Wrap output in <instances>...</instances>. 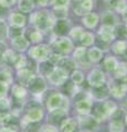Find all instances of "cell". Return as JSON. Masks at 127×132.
Wrapping results in <instances>:
<instances>
[{"instance_id": "obj_52", "label": "cell", "mask_w": 127, "mask_h": 132, "mask_svg": "<svg viewBox=\"0 0 127 132\" xmlns=\"http://www.w3.org/2000/svg\"><path fill=\"white\" fill-rule=\"evenodd\" d=\"M104 1H108V0H104Z\"/></svg>"}, {"instance_id": "obj_39", "label": "cell", "mask_w": 127, "mask_h": 132, "mask_svg": "<svg viewBox=\"0 0 127 132\" xmlns=\"http://www.w3.org/2000/svg\"><path fill=\"white\" fill-rule=\"evenodd\" d=\"M12 121V116L6 111H0V125L7 126Z\"/></svg>"}, {"instance_id": "obj_30", "label": "cell", "mask_w": 127, "mask_h": 132, "mask_svg": "<svg viewBox=\"0 0 127 132\" xmlns=\"http://www.w3.org/2000/svg\"><path fill=\"white\" fill-rule=\"evenodd\" d=\"M108 132H125L124 121L121 119H112L108 122Z\"/></svg>"}, {"instance_id": "obj_15", "label": "cell", "mask_w": 127, "mask_h": 132, "mask_svg": "<svg viewBox=\"0 0 127 132\" xmlns=\"http://www.w3.org/2000/svg\"><path fill=\"white\" fill-rule=\"evenodd\" d=\"M43 117H44V110L41 108L40 106L31 107V108L28 109L27 114H26V118L30 122H33V123L41 121L43 119Z\"/></svg>"}, {"instance_id": "obj_32", "label": "cell", "mask_w": 127, "mask_h": 132, "mask_svg": "<svg viewBox=\"0 0 127 132\" xmlns=\"http://www.w3.org/2000/svg\"><path fill=\"white\" fill-rule=\"evenodd\" d=\"M84 73L81 71V69H73V71L71 72V74H70V79H71V81L73 82V85L75 86H80L83 84L84 81Z\"/></svg>"}, {"instance_id": "obj_13", "label": "cell", "mask_w": 127, "mask_h": 132, "mask_svg": "<svg viewBox=\"0 0 127 132\" xmlns=\"http://www.w3.org/2000/svg\"><path fill=\"white\" fill-rule=\"evenodd\" d=\"M71 28H72L71 21L68 18H64V19H56L52 30L54 31L56 36H62V35H66V33H69Z\"/></svg>"}, {"instance_id": "obj_53", "label": "cell", "mask_w": 127, "mask_h": 132, "mask_svg": "<svg viewBox=\"0 0 127 132\" xmlns=\"http://www.w3.org/2000/svg\"><path fill=\"white\" fill-rule=\"evenodd\" d=\"M126 53H127V48H126Z\"/></svg>"}, {"instance_id": "obj_1", "label": "cell", "mask_w": 127, "mask_h": 132, "mask_svg": "<svg viewBox=\"0 0 127 132\" xmlns=\"http://www.w3.org/2000/svg\"><path fill=\"white\" fill-rule=\"evenodd\" d=\"M55 20L56 19L52 14V12L46 10L32 13L31 16V22L35 26V29H38L41 32H47L49 30H52Z\"/></svg>"}, {"instance_id": "obj_33", "label": "cell", "mask_w": 127, "mask_h": 132, "mask_svg": "<svg viewBox=\"0 0 127 132\" xmlns=\"http://www.w3.org/2000/svg\"><path fill=\"white\" fill-rule=\"evenodd\" d=\"M80 43L82 46H84V47L92 46V45L95 43V35H94L92 32L84 31V33L82 34L81 39H80Z\"/></svg>"}, {"instance_id": "obj_18", "label": "cell", "mask_w": 127, "mask_h": 132, "mask_svg": "<svg viewBox=\"0 0 127 132\" xmlns=\"http://www.w3.org/2000/svg\"><path fill=\"white\" fill-rule=\"evenodd\" d=\"M77 127V122L74 118L72 117H65L60 125V131L61 132H75Z\"/></svg>"}, {"instance_id": "obj_21", "label": "cell", "mask_w": 127, "mask_h": 132, "mask_svg": "<svg viewBox=\"0 0 127 132\" xmlns=\"http://www.w3.org/2000/svg\"><path fill=\"white\" fill-rule=\"evenodd\" d=\"M102 106H103L104 112L106 114V117H107V119L112 118L113 116L118 111L117 104L114 100H110V99H106V100H104L103 102H102Z\"/></svg>"}, {"instance_id": "obj_46", "label": "cell", "mask_w": 127, "mask_h": 132, "mask_svg": "<svg viewBox=\"0 0 127 132\" xmlns=\"http://www.w3.org/2000/svg\"><path fill=\"white\" fill-rule=\"evenodd\" d=\"M32 1H33L34 3H36L38 6H40V7H46L51 2V0H32Z\"/></svg>"}, {"instance_id": "obj_45", "label": "cell", "mask_w": 127, "mask_h": 132, "mask_svg": "<svg viewBox=\"0 0 127 132\" xmlns=\"http://www.w3.org/2000/svg\"><path fill=\"white\" fill-rule=\"evenodd\" d=\"M7 28H6V24L3 23L2 21H0V40H1L3 36L6 35V33H7Z\"/></svg>"}, {"instance_id": "obj_49", "label": "cell", "mask_w": 127, "mask_h": 132, "mask_svg": "<svg viewBox=\"0 0 127 132\" xmlns=\"http://www.w3.org/2000/svg\"><path fill=\"white\" fill-rule=\"evenodd\" d=\"M121 84L123 85V87L125 88V90L127 92V76L126 77H124L123 79H121Z\"/></svg>"}, {"instance_id": "obj_51", "label": "cell", "mask_w": 127, "mask_h": 132, "mask_svg": "<svg viewBox=\"0 0 127 132\" xmlns=\"http://www.w3.org/2000/svg\"><path fill=\"white\" fill-rule=\"evenodd\" d=\"M125 105H126V107H127V95H126V100H125Z\"/></svg>"}, {"instance_id": "obj_47", "label": "cell", "mask_w": 127, "mask_h": 132, "mask_svg": "<svg viewBox=\"0 0 127 132\" xmlns=\"http://www.w3.org/2000/svg\"><path fill=\"white\" fill-rule=\"evenodd\" d=\"M7 93V84L0 81V98L3 97Z\"/></svg>"}, {"instance_id": "obj_34", "label": "cell", "mask_w": 127, "mask_h": 132, "mask_svg": "<svg viewBox=\"0 0 127 132\" xmlns=\"http://www.w3.org/2000/svg\"><path fill=\"white\" fill-rule=\"evenodd\" d=\"M84 27H80V26H76V27H72L71 30L69 31V38L71 39L72 41H77L80 42V39L82 34L84 33Z\"/></svg>"}, {"instance_id": "obj_48", "label": "cell", "mask_w": 127, "mask_h": 132, "mask_svg": "<svg viewBox=\"0 0 127 132\" xmlns=\"http://www.w3.org/2000/svg\"><path fill=\"white\" fill-rule=\"evenodd\" d=\"M0 132H16V130L11 129L9 127H3V128H0Z\"/></svg>"}, {"instance_id": "obj_27", "label": "cell", "mask_w": 127, "mask_h": 132, "mask_svg": "<svg viewBox=\"0 0 127 132\" xmlns=\"http://www.w3.org/2000/svg\"><path fill=\"white\" fill-rule=\"evenodd\" d=\"M27 39L31 43L40 44L43 41V33L38 29H31L27 34Z\"/></svg>"}, {"instance_id": "obj_31", "label": "cell", "mask_w": 127, "mask_h": 132, "mask_svg": "<svg viewBox=\"0 0 127 132\" xmlns=\"http://www.w3.org/2000/svg\"><path fill=\"white\" fill-rule=\"evenodd\" d=\"M113 9L119 15H125L127 13V0H114L112 2Z\"/></svg>"}, {"instance_id": "obj_44", "label": "cell", "mask_w": 127, "mask_h": 132, "mask_svg": "<svg viewBox=\"0 0 127 132\" xmlns=\"http://www.w3.org/2000/svg\"><path fill=\"white\" fill-rule=\"evenodd\" d=\"M10 108V102L7 100V99L5 98H0V110L1 111H5L7 109H9Z\"/></svg>"}, {"instance_id": "obj_12", "label": "cell", "mask_w": 127, "mask_h": 132, "mask_svg": "<svg viewBox=\"0 0 127 132\" xmlns=\"http://www.w3.org/2000/svg\"><path fill=\"white\" fill-rule=\"evenodd\" d=\"M88 97L94 100L95 102H102L108 99L109 97V93H108V88H107V85H103L101 87H97V88H92L91 92L88 94Z\"/></svg>"}, {"instance_id": "obj_8", "label": "cell", "mask_w": 127, "mask_h": 132, "mask_svg": "<svg viewBox=\"0 0 127 132\" xmlns=\"http://www.w3.org/2000/svg\"><path fill=\"white\" fill-rule=\"evenodd\" d=\"M97 35L103 43H112L116 40L115 27L102 24L97 31Z\"/></svg>"}, {"instance_id": "obj_50", "label": "cell", "mask_w": 127, "mask_h": 132, "mask_svg": "<svg viewBox=\"0 0 127 132\" xmlns=\"http://www.w3.org/2000/svg\"><path fill=\"white\" fill-rule=\"evenodd\" d=\"M124 125L127 126V113H125V116H124Z\"/></svg>"}, {"instance_id": "obj_20", "label": "cell", "mask_w": 127, "mask_h": 132, "mask_svg": "<svg viewBox=\"0 0 127 132\" xmlns=\"http://www.w3.org/2000/svg\"><path fill=\"white\" fill-rule=\"evenodd\" d=\"M101 20H102V24H105V26H112V27H115L116 24H118L119 22H117V15L114 11H104L102 15L100 16Z\"/></svg>"}, {"instance_id": "obj_35", "label": "cell", "mask_w": 127, "mask_h": 132, "mask_svg": "<svg viewBox=\"0 0 127 132\" xmlns=\"http://www.w3.org/2000/svg\"><path fill=\"white\" fill-rule=\"evenodd\" d=\"M18 5L20 11L23 13H29L34 8V2L32 0H19Z\"/></svg>"}, {"instance_id": "obj_4", "label": "cell", "mask_w": 127, "mask_h": 132, "mask_svg": "<svg viewBox=\"0 0 127 132\" xmlns=\"http://www.w3.org/2000/svg\"><path fill=\"white\" fill-rule=\"evenodd\" d=\"M69 76L70 74L66 71H64L63 68L59 67V66H55L53 71L50 73V75L48 76V79L51 85L60 87V86L66 84V81L69 80Z\"/></svg>"}, {"instance_id": "obj_11", "label": "cell", "mask_w": 127, "mask_h": 132, "mask_svg": "<svg viewBox=\"0 0 127 132\" xmlns=\"http://www.w3.org/2000/svg\"><path fill=\"white\" fill-rule=\"evenodd\" d=\"M62 99H63V94L55 92L51 94L48 97L46 101V108L49 112H52L56 109H61V105H62Z\"/></svg>"}, {"instance_id": "obj_42", "label": "cell", "mask_w": 127, "mask_h": 132, "mask_svg": "<svg viewBox=\"0 0 127 132\" xmlns=\"http://www.w3.org/2000/svg\"><path fill=\"white\" fill-rule=\"evenodd\" d=\"M39 132H60V130L54 125L48 123V125L43 126L42 128H41V129L39 130Z\"/></svg>"}, {"instance_id": "obj_16", "label": "cell", "mask_w": 127, "mask_h": 132, "mask_svg": "<svg viewBox=\"0 0 127 132\" xmlns=\"http://www.w3.org/2000/svg\"><path fill=\"white\" fill-rule=\"evenodd\" d=\"M89 114L92 116V118L95 120L96 123H101V122H104L105 120H107V117H106V114L104 112L102 102H96L95 105H93Z\"/></svg>"}, {"instance_id": "obj_7", "label": "cell", "mask_w": 127, "mask_h": 132, "mask_svg": "<svg viewBox=\"0 0 127 132\" xmlns=\"http://www.w3.org/2000/svg\"><path fill=\"white\" fill-rule=\"evenodd\" d=\"M92 107H93V100L88 97V95H84L81 98L76 99L74 104V108L76 110V112L81 116L89 114Z\"/></svg>"}, {"instance_id": "obj_2", "label": "cell", "mask_w": 127, "mask_h": 132, "mask_svg": "<svg viewBox=\"0 0 127 132\" xmlns=\"http://www.w3.org/2000/svg\"><path fill=\"white\" fill-rule=\"evenodd\" d=\"M52 46L55 50V52H58L62 55L71 54V53L73 52V50H74L73 41L66 35L56 36L55 40L52 42Z\"/></svg>"}, {"instance_id": "obj_36", "label": "cell", "mask_w": 127, "mask_h": 132, "mask_svg": "<svg viewBox=\"0 0 127 132\" xmlns=\"http://www.w3.org/2000/svg\"><path fill=\"white\" fill-rule=\"evenodd\" d=\"M27 95V89L23 87L22 85H14L12 88V96L17 99H21L26 97Z\"/></svg>"}, {"instance_id": "obj_25", "label": "cell", "mask_w": 127, "mask_h": 132, "mask_svg": "<svg viewBox=\"0 0 127 132\" xmlns=\"http://www.w3.org/2000/svg\"><path fill=\"white\" fill-rule=\"evenodd\" d=\"M118 60L114 55H107L106 57H103V68L107 72H114L117 66Z\"/></svg>"}, {"instance_id": "obj_40", "label": "cell", "mask_w": 127, "mask_h": 132, "mask_svg": "<svg viewBox=\"0 0 127 132\" xmlns=\"http://www.w3.org/2000/svg\"><path fill=\"white\" fill-rule=\"evenodd\" d=\"M27 62L28 60L26 59L24 56L22 55H17V59H16L14 61V66H16V68H18V69H21V68H24L27 66Z\"/></svg>"}, {"instance_id": "obj_10", "label": "cell", "mask_w": 127, "mask_h": 132, "mask_svg": "<svg viewBox=\"0 0 127 132\" xmlns=\"http://www.w3.org/2000/svg\"><path fill=\"white\" fill-rule=\"evenodd\" d=\"M106 85H107V88H108L109 96H112L114 98L122 99L127 95V92L125 90V88L123 87L121 81L115 79V78H114V79H110L108 81V84H106Z\"/></svg>"}, {"instance_id": "obj_37", "label": "cell", "mask_w": 127, "mask_h": 132, "mask_svg": "<svg viewBox=\"0 0 127 132\" xmlns=\"http://www.w3.org/2000/svg\"><path fill=\"white\" fill-rule=\"evenodd\" d=\"M16 59H17V54L13 52V50H8L5 51L2 54V60L7 64H13Z\"/></svg>"}, {"instance_id": "obj_6", "label": "cell", "mask_w": 127, "mask_h": 132, "mask_svg": "<svg viewBox=\"0 0 127 132\" xmlns=\"http://www.w3.org/2000/svg\"><path fill=\"white\" fill-rule=\"evenodd\" d=\"M87 84L91 88H97L106 84V75L101 68H93L87 75Z\"/></svg>"}, {"instance_id": "obj_5", "label": "cell", "mask_w": 127, "mask_h": 132, "mask_svg": "<svg viewBox=\"0 0 127 132\" xmlns=\"http://www.w3.org/2000/svg\"><path fill=\"white\" fill-rule=\"evenodd\" d=\"M28 53H29L31 60L42 62L48 60V57L51 53V47L48 44H36L35 46L31 47Z\"/></svg>"}, {"instance_id": "obj_24", "label": "cell", "mask_w": 127, "mask_h": 132, "mask_svg": "<svg viewBox=\"0 0 127 132\" xmlns=\"http://www.w3.org/2000/svg\"><path fill=\"white\" fill-rule=\"evenodd\" d=\"M55 66L51 64L50 62L48 60L47 61H42V62H39V66H38V71H39V74L40 76L42 77H48L50 75V73L53 71Z\"/></svg>"}, {"instance_id": "obj_43", "label": "cell", "mask_w": 127, "mask_h": 132, "mask_svg": "<svg viewBox=\"0 0 127 132\" xmlns=\"http://www.w3.org/2000/svg\"><path fill=\"white\" fill-rule=\"evenodd\" d=\"M8 34H9L10 38H16V36H19V35H22V32L20 30V28H17V27H12L9 29V31H8Z\"/></svg>"}, {"instance_id": "obj_17", "label": "cell", "mask_w": 127, "mask_h": 132, "mask_svg": "<svg viewBox=\"0 0 127 132\" xmlns=\"http://www.w3.org/2000/svg\"><path fill=\"white\" fill-rule=\"evenodd\" d=\"M86 57L91 63H98L103 60L104 52L98 46H93L88 51H86Z\"/></svg>"}, {"instance_id": "obj_55", "label": "cell", "mask_w": 127, "mask_h": 132, "mask_svg": "<svg viewBox=\"0 0 127 132\" xmlns=\"http://www.w3.org/2000/svg\"><path fill=\"white\" fill-rule=\"evenodd\" d=\"M125 132H127V130H126V131H125Z\"/></svg>"}, {"instance_id": "obj_19", "label": "cell", "mask_w": 127, "mask_h": 132, "mask_svg": "<svg viewBox=\"0 0 127 132\" xmlns=\"http://www.w3.org/2000/svg\"><path fill=\"white\" fill-rule=\"evenodd\" d=\"M11 44H12V47H13L14 50H17V51H19V52H23L29 47L30 42L28 41V39L26 38V36L19 35V36H16V38L12 39Z\"/></svg>"}, {"instance_id": "obj_41", "label": "cell", "mask_w": 127, "mask_h": 132, "mask_svg": "<svg viewBox=\"0 0 127 132\" xmlns=\"http://www.w3.org/2000/svg\"><path fill=\"white\" fill-rule=\"evenodd\" d=\"M12 77H11V73L8 71V69H5L0 73V81L1 82H5V84H9L11 81Z\"/></svg>"}, {"instance_id": "obj_14", "label": "cell", "mask_w": 127, "mask_h": 132, "mask_svg": "<svg viewBox=\"0 0 127 132\" xmlns=\"http://www.w3.org/2000/svg\"><path fill=\"white\" fill-rule=\"evenodd\" d=\"M98 22H100V14L97 12H88L84 16H82V24L83 27H85L86 29H89V30H93L97 27Z\"/></svg>"}, {"instance_id": "obj_22", "label": "cell", "mask_w": 127, "mask_h": 132, "mask_svg": "<svg viewBox=\"0 0 127 132\" xmlns=\"http://www.w3.org/2000/svg\"><path fill=\"white\" fill-rule=\"evenodd\" d=\"M127 48V41L126 40H117L114 41L110 45V50L115 55H124Z\"/></svg>"}, {"instance_id": "obj_3", "label": "cell", "mask_w": 127, "mask_h": 132, "mask_svg": "<svg viewBox=\"0 0 127 132\" xmlns=\"http://www.w3.org/2000/svg\"><path fill=\"white\" fill-rule=\"evenodd\" d=\"M70 7L72 8L73 13L77 16H84L91 12L94 8V0H73Z\"/></svg>"}, {"instance_id": "obj_28", "label": "cell", "mask_w": 127, "mask_h": 132, "mask_svg": "<svg viewBox=\"0 0 127 132\" xmlns=\"http://www.w3.org/2000/svg\"><path fill=\"white\" fill-rule=\"evenodd\" d=\"M59 67L63 68L64 71H66L68 73L72 72L73 69H75L76 67V63L75 61L72 59V57H66V56H63L62 60L60 61V63L58 64Z\"/></svg>"}, {"instance_id": "obj_9", "label": "cell", "mask_w": 127, "mask_h": 132, "mask_svg": "<svg viewBox=\"0 0 127 132\" xmlns=\"http://www.w3.org/2000/svg\"><path fill=\"white\" fill-rule=\"evenodd\" d=\"M28 87L31 90L32 94L34 95H41L47 90V81L44 79V77L40 75H34L31 78V80L28 84Z\"/></svg>"}, {"instance_id": "obj_23", "label": "cell", "mask_w": 127, "mask_h": 132, "mask_svg": "<svg viewBox=\"0 0 127 132\" xmlns=\"http://www.w3.org/2000/svg\"><path fill=\"white\" fill-rule=\"evenodd\" d=\"M34 76V74L32 73L31 69L29 68H21L20 71L18 72V79L20 81V85H28L29 81L31 80V78Z\"/></svg>"}, {"instance_id": "obj_54", "label": "cell", "mask_w": 127, "mask_h": 132, "mask_svg": "<svg viewBox=\"0 0 127 132\" xmlns=\"http://www.w3.org/2000/svg\"><path fill=\"white\" fill-rule=\"evenodd\" d=\"M126 39H127V34H126Z\"/></svg>"}, {"instance_id": "obj_38", "label": "cell", "mask_w": 127, "mask_h": 132, "mask_svg": "<svg viewBox=\"0 0 127 132\" xmlns=\"http://www.w3.org/2000/svg\"><path fill=\"white\" fill-rule=\"evenodd\" d=\"M72 0H52L53 9H68Z\"/></svg>"}, {"instance_id": "obj_26", "label": "cell", "mask_w": 127, "mask_h": 132, "mask_svg": "<svg viewBox=\"0 0 127 132\" xmlns=\"http://www.w3.org/2000/svg\"><path fill=\"white\" fill-rule=\"evenodd\" d=\"M126 76H127V62L126 61L118 62L115 71H114V78L117 80H121Z\"/></svg>"}, {"instance_id": "obj_29", "label": "cell", "mask_w": 127, "mask_h": 132, "mask_svg": "<svg viewBox=\"0 0 127 132\" xmlns=\"http://www.w3.org/2000/svg\"><path fill=\"white\" fill-rule=\"evenodd\" d=\"M10 21H11V23H12V26H13V27L22 28V27L26 26L27 18H26V15L22 14V13L13 12V13L10 15Z\"/></svg>"}]
</instances>
